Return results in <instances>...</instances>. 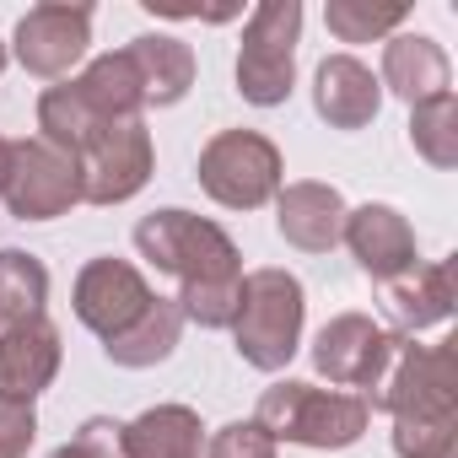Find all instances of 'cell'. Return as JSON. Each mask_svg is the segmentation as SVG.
I'll return each mask as SVG.
<instances>
[{"instance_id": "cell-1", "label": "cell", "mask_w": 458, "mask_h": 458, "mask_svg": "<svg viewBox=\"0 0 458 458\" xmlns=\"http://www.w3.org/2000/svg\"><path fill=\"white\" fill-rule=\"evenodd\" d=\"M135 249L162 276L178 281V292H216V286H243V254L216 221L194 210H151L135 221Z\"/></svg>"}, {"instance_id": "cell-2", "label": "cell", "mask_w": 458, "mask_h": 458, "mask_svg": "<svg viewBox=\"0 0 458 458\" xmlns=\"http://www.w3.org/2000/svg\"><path fill=\"white\" fill-rule=\"evenodd\" d=\"M254 420L292 447H313V453H340L356 447L372 426V404L361 394H340V388H318V383H297L281 377L259 394Z\"/></svg>"}, {"instance_id": "cell-3", "label": "cell", "mask_w": 458, "mask_h": 458, "mask_svg": "<svg viewBox=\"0 0 458 458\" xmlns=\"http://www.w3.org/2000/svg\"><path fill=\"white\" fill-rule=\"evenodd\" d=\"M302 318H308V292L292 270H249L238 286V318H233V340L238 356L254 372H281L292 367L297 345H302Z\"/></svg>"}, {"instance_id": "cell-4", "label": "cell", "mask_w": 458, "mask_h": 458, "mask_svg": "<svg viewBox=\"0 0 458 458\" xmlns=\"http://www.w3.org/2000/svg\"><path fill=\"white\" fill-rule=\"evenodd\" d=\"M394 420H458V356L453 345H415L399 335L383 383L367 399Z\"/></svg>"}, {"instance_id": "cell-5", "label": "cell", "mask_w": 458, "mask_h": 458, "mask_svg": "<svg viewBox=\"0 0 458 458\" xmlns=\"http://www.w3.org/2000/svg\"><path fill=\"white\" fill-rule=\"evenodd\" d=\"M297 38L302 6L297 0H265L249 12L243 49H238V92L254 108H281L297 87Z\"/></svg>"}, {"instance_id": "cell-6", "label": "cell", "mask_w": 458, "mask_h": 458, "mask_svg": "<svg viewBox=\"0 0 458 458\" xmlns=\"http://www.w3.org/2000/svg\"><path fill=\"white\" fill-rule=\"evenodd\" d=\"M286 167L270 135L259 130H221L199 151V189L226 210H259L281 194Z\"/></svg>"}, {"instance_id": "cell-7", "label": "cell", "mask_w": 458, "mask_h": 458, "mask_svg": "<svg viewBox=\"0 0 458 458\" xmlns=\"http://www.w3.org/2000/svg\"><path fill=\"white\" fill-rule=\"evenodd\" d=\"M81 167V199L87 205H124L146 189L151 167H157V146H151V130L140 119H119V124H103L87 151L76 157Z\"/></svg>"}, {"instance_id": "cell-8", "label": "cell", "mask_w": 458, "mask_h": 458, "mask_svg": "<svg viewBox=\"0 0 458 458\" xmlns=\"http://www.w3.org/2000/svg\"><path fill=\"white\" fill-rule=\"evenodd\" d=\"M17 221H55L65 216L71 205H81V167L71 151L49 146V140H17L12 146V178H6V194Z\"/></svg>"}, {"instance_id": "cell-9", "label": "cell", "mask_w": 458, "mask_h": 458, "mask_svg": "<svg viewBox=\"0 0 458 458\" xmlns=\"http://www.w3.org/2000/svg\"><path fill=\"white\" fill-rule=\"evenodd\" d=\"M394 345L399 335H388L383 324H372L367 313H340L318 329L313 340V367L318 377H329L340 394L356 388L361 399H372V388L383 383L388 361H394Z\"/></svg>"}, {"instance_id": "cell-10", "label": "cell", "mask_w": 458, "mask_h": 458, "mask_svg": "<svg viewBox=\"0 0 458 458\" xmlns=\"http://www.w3.org/2000/svg\"><path fill=\"white\" fill-rule=\"evenodd\" d=\"M151 297H157V292L146 286V276H140L130 259H114V254L87 259L81 276H76V286H71V308H76V318H81L103 345L119 340L124 329H135V324L146 318Z\"/></svg>"}, {"instance_id": "cell-11", "label": "cell", "mask_w": 458, "mask_h": 458, "mask_svg": "<svg viewBox=\"0 0 458 458\" xmlns=\"http://www.w3.org/2000/svg\"><path fill=\"white\" fill-rule=\"evenodd\" d=\"M87 44H92V6H65V0H44V6L22 12V22L12 33L22 71L38 81L71 76V65H81Z\"/></svg>"}, {"instance_id": "cell-12", "label": "cell", "mask_w": 458, "mask_h": 458, "mask_svg": "<svg viewBox=\"0 0 458 458\" xmlns=\"http://www.w3.org/2000/svg\"><path fill=\"white\" fill-rule=\"evenodd\" d=\"M340 243L351 249V259L372 276V281H399L420 265V249H415V226L394 210V205H356L345 210V233Z\"/></svg>"}, {"instance_id": "cell-13", "label": "cell", "mask_w": 458, "mask_h": 458, "mask_svg": "<svg viewBox=\"0 0 458 458\" xmlns=\"http://www.w3.org/2000/svg\"><path fill=\"white\" fill-rule=\"evenodd\" d=\"M276 226L281 238L302 254H329L345 233V199L335 183H318V178H297V183H281L276 194Z\"/></svg>"}, {"instance_id": "cell-14", "label": "cell", "mask_w": 458, "mask_h": 458, "mask_svg": "<svg viewBox=\"0 0 458 458\" xmlns=\"http://www.w3.org/2000/svg\"><path fill=\"white\" fill-rule=\"evenodd\" d=\"M55 377H60V329L49 318L0 329V394L33 404Z\"/></svg>"}, {"instance_id": "cell-15", "label": "cell", "mask_w": 458, "mask_h": 458, "mask_svg": "<svg viewBox=\"0 0 458 458\" xmlns=\"http://www.w3.org/2000/svg\"><path fill=\"white\" fill-rule=\"evenodd\" d=\"M313 108L329 130H367L383 108V87L356 55H329L313 76Z\"/></svg>"}, {"instance_id": "cell-16", "label": "cell", "mask_w": 458, "mask_h": 458, "mask_svg": "<svg viewBox=\"0 0 458 458\" xmlns=\"http://www.w3.org/2000/svg\"><path fill=\"white\" fill-rule=\"evenodd\" d=\"M377 87H388L394 98H404L415 108L426 98L453 92V65H447V55H442L437 38H426V33H394L383 44V76H377Z\"/></svg>"}, {"instance_id": "cell-17", "label": "cell", "mask_w": 458, "mask_h": 458, "mask_svg": "<svg viewBox=\"0 0 458 458\" xmlns=\"http://www.w3.org/2000/svg\"><path fill=\"white\" fill-rule=\"evenodd\" d=\"M124 55L140 71L146 108H173V103L189 98V87H194V49L183 38H173V33H140V38H130Z\"/></svg>"}, {"instance_id": "cell-18", "label": "cell", "mask_w": 458, "mask_h": 458, "mask_svg": "<svg viewBox=\"0 0 458 458\" xmlns=\"http://www.w3.org/2000/svg\"><path fill=\"white\" fill-rule=\"evenodd\" d=\"M205 426L189 404H157L124 420V458H199Z\"/></svg>"}, {"instance_id": "cell-19", "label": "cell", "mask_w": 458, "mask_h": 458, "mask_svg": "<svg viewBox=\"0 0 458 458\" xmlns=\"http://www.w3.org/2000/svg\"><path fill=\"white\" fill-rule=\"evenodd\" d=\"M388 313L410 335L447 324L453 318V259H431V265H415L410 276L388 281Z\"/></svg>"}, {"instance_id": "cell-20", "label": "cell", "mask_w": 458, "mask_h": 458, "mask_svg": "<svg viewBox=\"0 0 458 458\" xmlns=\"http://www.w3.org/2000/svg\"><path fill=\"white\" fill-rule=\"evenodd\" d=\"M76 81V92L87 98V108L98 114V119H108V124H119V119H140V108H146V92H140V71H135V60L124 55V49H114V55H98L81 76H71Z\"/></svg>"}, {"instance_id": "cell-21", "label": "cell", "mask_w": 458, "mask_h": 458, "mask_svg": "<svg viewBox=\"0 0 458 458\" xmlns=\"http://www.w3.org/2000/svg\"><path fill=\"white\" fill-rule=\"evenodd\" d=\"M178 335H183V313H178V302H173V297H151L146 318H140L135 329H124L119 340H108V345H103V356H108L114 367L140 372V367L167 361V356L178 351Z\"/></svg>"}, {"instance_id": "cell-22", "label": "cell", "mask_w": 458, "mask_h": 458, "mask_svg": "<svg viewBox=\"0 0 458 458\" xmlns=\"http://www.w3.org/2000/svg\"><path fill=\"white\" fill-rule=\"evenodd\" d=\"M49 308V270L22 249H0V324H28Z\"/></svg>"}, {"instance_id": "cell-23", "label": "cell", "mask_w": 458, "mask_h": 458, "mask_svg": "<svg viewBox=\"0 0 458 458\" xmlns=\"http://www.w3.org/2000/svg\"><path fill=\"white\" fill-rule=\"evenodd\" d=\"M410 146L415 157H426L437 173H453L458 167V98L442 92V98H426L410 108Z\"/></svg>"}, {"instance_id": "cell-24", "label": "cell", "mask_w": 458, "mask_h": 458, "mask_svg": "<svg viewBox=\"0 0 458 458\" xmlns=\"http://www.w3.org/2000/svg\"><path fill=\"white\" fill-rule=\"evenodd\" d=\"M404 6H372V0H329L324 22L340 44H372V38H394V28H404Z\"/></svg>"}, {"instance_id": "cell-25", "label": "cell", "mask_w": 458, "mask_h": 458, "mask_svg": "<svg viewBox=\"0 0 458 458\" xmlns=\"http://www.w3.org/2000/svg\"><path fill=\"white\" fill-rule=\"evenodd\" d=\"M399 458H458V420H394Z\"/></svg>"}, {"instance_id": "cell-26", "label": "cell", "mask_w": 458, "mask_h": 458, "mask_svg": "<svg viewBox=\"0 0 458 458\" xmlns=\"http://www.w3.org/2000/svg\"><path fill=\"white\" fill-rule=\"evenodd\" d=\"M276 437L259 420H226L216 437H205V458H276Z\"/></svg>"}, {"instance_id": "cell-27", "label": "cell", "mask_w": 458, "mask_h": 458, "mask_svg": "<svg viewBox=\"0 0 458 458\" xmlns=\"http://www.w3.org/2000/svg\"><path fill=\"white\" fill-rule=\"evenodd\" d=\"M49 458H124V420L92 415L71 442H60Z\"/></svg>"}, {"instance_id": "cell-28", "label": "cell", "mask_w": 458, "mask_h": 458, "mask_svg": "<svg viewBox=\"0 0 458 458\" xmlns=\"http://www.w3.org/2000/svg\"><path fill=\"white\" fill-rule=\"evenodd\" d=\"M33 442H38V410L28 399L0 394V458H28Z\"/></svg>"}, {"instance_id": "cell-29", "label": "cell", "mask_w": 458, "mask_h": 458, "mask_svg": "<svg viewBox=\"0 0 458 458\" xmlns=\"http://www.w3.org/2000/svg\"><path fill=\"white\" fill-rule=\"evenodd\" d=\"M6 178H12V140L0 135V194H6Z\"/></svg>"}, {"instance_id": "cell-30", "label": "cell", "mask_w": 458, "mask_h": 458, "mask_svg": "<svg viewBox=\"0 0 458 458\" xmlns=\"http://www.w3.org/2000/svg\"><path fill=\"white\" fill-rule=\"evenodd\" d=\"M0 71H6V44H0Z\"/></svg>"}]
</instances>
